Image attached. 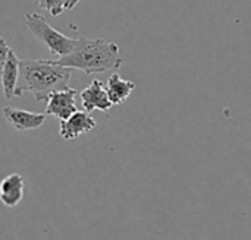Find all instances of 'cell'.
Here are the masks:
<instances>
[{
  "label": "cell",
  "instance_id": "1",
  "mask_svg": "<svg viewBox=\"0 0 251 240\" xmlns=\"http://www.w3.org/2000/svg\"><path fill=\"white\" fill-rule=\"evenodd\" d=\"M71 70L59 65L57 60H21L16 97L29 92L35 101H46L51 92L69 87Z\"/></svg>",
  "mask_w": 251,
  "mask_h": 240
},
{
  "label": "cell",
  "instance_id": "2",
  "mask_svg": "<svg viewBox=\"0 0 251 240\" xmlns=\"http://www.w3.org/2000/svg\"><path fill=\"white\" fill-rule=\"evenodd\" d=\"M57 63L72 70L76 69L85 75H91L118 70L122 66V57L116 43L101 38L79 37L75 48L69 54L62 56Z\"/></svg>",
  "mask_w": 251,
  "mask_h": 240
},
{
  "label": "cell",
  "instance_id": "3",
  "mask_svg": "<svg viewBox=\"0 0 251 240\" xmlns=\"http://www.w3.org/2000/svg\"><path fill=\"white\" fill-rule=\"evenodd\" d=\"M25 23L31 34L51 53L59 57L69 54L75 45L78 38H69L65 34L54 29L41 15L38 13H26L25 15Z\"/></svg>",
  "mask_w": 251,
  "mask_h": 240
},
{
  "label": "cell",
  "instance_id": "4",
  "mask_svg": "<svg viewBox=\"0 0 251 240\" xmlns=\"http://www.w3.org/2000/svg\"><path fill=\"white\" fill-rule=\"evenodd\" d=\"M76 95L78 91L74 88H63L59 91L51 92L47 97V107H46V114H51L57 117L59 120L68 119L72 113H75L76 109Z\"/></svg>",
  "mask_w": 251,
  "mask_h": 240
},
{
  "label": "cell",
  "instance_id": "5",
  "mask_svg": "<svg viewBox=\"0 0 251 240\" xmlns=\"http://www.w3.org/2000/svg\"><path fill=\"white\" fill-rule=\"evenodd\" d=\"M97 126V122L91 116V113L85 110H76L68 119L59 120V133L63 139L72 141L91 132Z\"/></svg>",
  "mask_w": 251,
  "mask_h": 240
},
{
  "label": "cell",
  "instance_id": "6",
  "mask_svg": "<svg viewBox=\"0 0 251 240\" xmlns=\"http://www.w3.org/2000/svg\"><path fill=\"white\" fill-rule=\"evenodd\" d=\"M79 97H81L82 109L88 113H91L94 110H100V111L106 113L113 107V104L107 95L106 85L99 79H94L88 87H85L79 92Z\"/></svg>",
  "mask_w": 251,
  "mask_h": 240
},
{
  "label": "cell",
  "instance_id": "7",
  "mask_svg": "<svg viewBox=\"0 0 251 240\" xmlns=\"http://www.w3.org/2000/svg\"><path fill=\"white\" fill-rule=\"evenodd\" d=\"M3 116L6 122L19 132L35 131L41 128L43 123L46 122V113H34L22 109L9 107V106L3 109Z\"/></svg>",
  "mask_w": 251,
  "mask_h": 240
},
{
  "label": "cell",
  "instance_id": "8",
  "mask_svg": "<svg viewBox=\"0 0 251 240\" xmlns=\"http://www.w3.org/2000/svg\"><path fill=\"white\" fill-rule=\"evenodd\" d=\"M25 179L19 173L7 175L0 180V201L4 207L13 208L24 198Z\"/></svg>",
  "mask_w": 251,
  "mask_h": 240
},
{
  "label": "cell",
  "instance_id": "9",
  "mask_svg": "<svg viewBox=\"0 0 251 240\" xmlns=\"http://www.w3.org/2000/svg\"><path fill=\"white\" fill-rule=\"evenodd\" d=\"M19 63H21V59L16 56L13 50H10L7 62L0 75L1 89H3L6 100H12L16 97V88H18V81H19Z\"/></svg>",
  "mask_w": 251,
  "mask_h": 240
},
{
  "label": "cell",
  "instance_id": "10",
  "mask_svg": "<svg viewBox=\"0 0 251 240\" xmlns=\"http://www.w3.org/2000/svg\"><path fill=\"white\" fill-rule=\"evenodd\" d=\"M134 89H135V84L132 81L124 79L118 72H113L106 82V91L113 106H119L125 103Z\"/></svg>",
  "mask_w": 251,
  "mask_h": 240
},
{
  "label": "cell",
  "instance_id": "11",
  "mask_svg": "<svg viewBox=\"0 0 251 240\" xmlns=\"http://www.w3.org/2000/svg\"><path fill=\"white\" fill-rule=\"evenodd\" d=\"M38 6L56 18L71 7V0H38Z\"/></svg>",
  "mask_w": 251,
  "mask_h": 240
},
{
  "label": "cell",
  "instance_id": "12",
  "mask_svg": "<svg viewBox=\"0 0 251 240\" xmlns=\"http://www.w3.org/2000/svg\"><path fill=\"white\" fill-rule=\"evenodd\" d=\"M10 45L7 44V41L3 38V37H0V75H1V70H3V67H4V65H6V62H7V57H9V54H10Z\"/></svg>",
  "mask_w": 251,
  "mask_h": 240
},
{
  "label": "cell",
  "instance_id": "13",
  "mask_svg": "<svg viewBox=\"0 0 251 240\" xmlns=\"http://www.w3.org/2000/svg\"><path fill=\"white\" fill-rule=\"evenodd\" d=\"M78 3H79V0H71V7L69 9H74Z\"/></svg>",
  "mask_w": 251,
  "mask_h": 240
}]
</instances>
